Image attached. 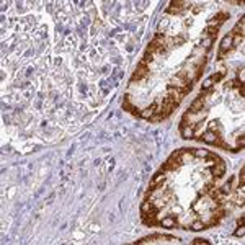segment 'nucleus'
Returning <instances> with one entry per match:
<instances>
[{
  "label": "nucleus",
  "mask_w": 245,
  "mask_h": 245,
  "mask_svg": "<svg viewBox=\"0 0 245 245\" xmlns=\"http://www.w3.org/2000/svg\"><path fill=\"white\" fill-rule=\"evenodd\" d=\"M186 8H191L190 2H186V0H173V2L170 3V7L167 8V12L168 13H181Z\"/></svg>",
  "instance_id": "f257e3e1"
},
{
  "label": "nucleus",
  "mask_w": 245,
  "mask_h": 245,
  "mask_svg": "<svg viewBox=\"0 0 245 245\" xmlns=\"http://www.w3.org/2000/svg\"><path fill=\"white\" fill-rule=\"evenodd\" d=\"M211 173H213L214 178L224 177V173H225V162L222 160V159H219L216 163H213V167H211Z\"/></svg>",
  "instance_id": "f03ea898"
},
{
  "label": "nucleus",
  "mask_w": 245,
  "mask_h": 245,
  "mask_svg": "<svg viewBox=\"0 0 245 245\" xmlns=\"http://www.w3.org/2000/svg\"><path fill=\"white\" fill-rule=\"evenodd\" d=\"M165 178H167L165 172H163V170L160 168L157 173H155V177L150 180V185H149V186H150V190H154V188H157V186H159V188H162V183L165 181Z\"/></svg>",
  "instance_id": "7ed1b4c3"
},
{
  "label": "nucleus",
  "mask_w": 245,
  "mask_h": 245,
  "mask_svg": "<svg viewBox=\"0 0 245 245\" xmlns=\"http://www.w3.org/2000/svg\"><path fill=\"white\" fill-rule=\"evenodd\" d=\"M203 105H204V96L199 95L198 98L195 100V101L191 103V106H190V114H196V113H199L203 108Z\"/></svg>",
  "instance_id": "20e7f679"
},
{
  "label": "nucleus",
  "mask_w": 245,
  "mask_h": 245,
  "mask_svg": "<svg viewBox=\"0 0 245 245\" xmlns=\"http://www.w3.org/2000/svg\"><path fill=\"white\" fill-rule=\"evenodd\" d=\"M147 74H149V69L146 67V65H139V67H137V70L134 74H132V77H131V80L132 82H137V80H142L144 77L147 75Z\"/></svg>",
  "instance_id": "39448f33"
},
{
  "label": "nucleus",
  "mask_w": 245,
  "mask_h": 245,
  "mask_svg": "<svg viewBox=\"0 0 245 245\" xmlns=\"http://www.w3.org/2000/svg\"><path fill=\"white\" fill-rule=\"evenodd\" d=\"M152 211H159V207L154 204V201H150V199H146L142 204H141V213H152Z\"/></svg>",
  "instance_id": "423d86ee"
},
{
  "label": "nucleus",
  "mask_w": 245,
  "mask_h": 245,
  "mask_svg": "<svg viewBox=\"0 0 245 245\" xmlns=\"http://www.w3.org/2000/svg\"><path fill=\"white\" fill-rule=\"evenodd\" d=\"M232 41H234V36H232V35L225 36V38L222 39V43H221V51H222V53H225V51H231V49H234V44H232Z\"/></svg>",
  "instance_id": "0eeeda50"
},
{
  "label": "nucleus",
  "mask_w": 245,
  "mask_h": 245,
  "mask_svg": "<svg viewBox=\"0 0 245 245\" xmlns=\"http://www.w3.org/2000/svg\"><path fill=\"white\" fill-rule=\"evenodd\" d=\"M217 134H214V132H211L209 131V129H207V131L206 132H204V134L201 136V139L204 141V142H207V144H213V146H214V142H216V139H217Z\"/></svg>",
  "instance_id": "6e6552de"
},
{
  "label": "nucleus",
  "mask_w": 245,
  "mask_h": 245,
  "mask_svg": "<svg viewBox=\"0 0 245 245\" xmlns=\"http://www.w3.org/2000/svg\"><path fill=\"white\" fill-rule=\"evenodd\" d=\"M195 136V126H186V128L181 129V137L183 139H191Z\"/></svg>",
  "instance_id": "1a4fd4ad"
},
{
  "label": "nucleus",
  "mask_w": 245,
  "mask_h": 245,
  "mask_svg": "<svg viewBox=\"0 0 245 245\" xmlns=\"http://www.w3.org/2000/svg\"><path fill=\"white\" fill-rule=\"evenodd\" d=\"M160 224L163 225V227H175V225H177V217H173V216L165 217V219H162V221H160Z\"/></svg>",
  "instance_id": "9d476101"
},
{
  "label": "nucleus",
  "mask_w": 245,
  "mask_h": 245,
  "mask_svg": "<svg viewBox=\"0 0 245 245\" xmlns=\"http://www.w3.org/2000/svg\"><path fill=\"white\" fill-rule=\"evenodd\" d=\"M213 18H214V25H216V26H221L222 21H225L229 18V15L224 13V12H221V13H217L216 17H213Z\"/></svg>",
  "instance_id": "9b49d317"
},
{
  "label": "nucleus",
  "mask_w": 245,
  "mask_h": 245,
  "mask_svg": "<svg viewBox=\"0 0 245 245\" xmlns=\"http://www.w3.org/2000/svg\"><path fill=\"white\" fill-rule=\"evenodd\" d=\"M209 131L219 136V134L222 132V128H221V124H219L217 121H211V122H209Z\"/></svg>",
  "instance_id": "f8f14e48"
},
{
  "label": "nucleus",
  "mask_w": 245,
  "mask_h": 245,
  "mask_svg": "<svg viewBox=\"0 0 245 245\" xmlns=\"http://www.w3.org/2000/svg\"><path fill=\"white\" fill-rule=\"evenodd\" d=\"M217 29H219V26H216V25H209V26L206 28V31H207V35H209L211 38H214V36L217 35Z\"/></svg>",
  "instance_id": "ddd939ff"
},
{
  "label": "nucleus",
  "mask_w": 245,
  "mask_h": 245,
  "mask_svg": "<svg viewBox=\"0 0 245 245\" xmlns=\"http://www.w3.org/2000/svg\"><path fill=\"white\" fill-rule=\"evenodd\" d=\"M207 154H209V152L203 150V149H195V150H193V155H196V157H199V159H206Z\"/></svg>",
  "instance_id": "4468645a"
},
{
  "label": "nucleus",
  "mask_w": 245,
  "mask_h": 245,
  "mask_svg": "<svg viewBox=\"0 0 245 245\" xmlns=\"http://www.w3.org/2000/svg\"><path fill=\"white\" fill-rule=\"evenodd\" d=\"M206 207V203H203V199H196V203H193V209L195 211H201Z\"/></svg>",
  "instance_id": "2eb2a0df"
},
{
  "label": "nucleus",
  "mask_w": 245,
  "mask_h": 245,
  "mask_svg": "<svg viewBox=\"0 0 245 245\" xmlns=\"http://www.w3.org/2000/svg\"><path fill=\"white\" fill-rule=\"evenodd\" d=\"M191 231H201V229H204V224H203V221H195L191 224Z\"/></svg>",
  "instance_id": "dca6fc26"
},
{
  "label": "nucleus",
  "mask_w": 245,
  "mask_h": 245,
  "mask_svg": "<svg viewBox=\"0 0 245 245\" xmlns=\"http://www.w3.org/2000/svg\"><path fill=\"white\" fill-rule=\"evenodd\" d=\"M131 108H132V105H131V101H129V95H126L124 101H122V110H128V111H131Z\"/></svg>",
  "instance_id": "f3484780"
},
{
  "label": "nucleus",
  "mask_w": 245,
  "mask_h": 245,
  "mask_svg": "<svg viewBox=\"0 0 245 245\" xmlns=\"http://www.w3.org/2000/svg\"><path fill=\"white\" fill-rule=\"evenodd\" d=\"M232 190V181H227V183H224V186L221 188V191L224 193V195H227L229 191Z\"/></svg>",
  "instance_id": "a211bd4d"
},
{
  "label": "nucleus",
  "mask_w": 245,
  "mask_h": 245,
  "mask_svg": "<svg viewBox=\"0 0 245 245\" xmlns=\"http://www.w3.org/2000/svg\"><path fill=\"white\" fill-rule=\"evenodd\" d=\"M239 181H240V186H243V181H245V167L240 168V173H239Z\"/></svg>",
  "instance_id": "6ab92c4d"
},
{
  "label": "nucleus",
  "mask_w": 245,
  "mask_h": 245,
  "mask_svg": "<svg viewBox=\"0 0 245 245\" xmlns=\"http://www.w3.org/2000/svg\"><path fill=\"white\" fill-rule=\"evenodd\" d=\"M224 77V72H219V74H214V75H211L209 79H211V82H219Z\"/></svg>",
  "instance_id": "aec40b11"
},
{
  "label": "nucleus",
  "mask_w": 245,
  "mask_h": 245,
  "mask_svg": "<svg viewBox=\"0 0 245 245\" xmlns=\"http://www.w3.org/2000/svg\"><path fill=\"white\" fill-rule=\"evenodd\" d=\"M199 243L207 245V243H209V240H204V239H195V240H193V245H199Z\"/></svg>",
  "instance_id": "412c9836"
},
{
  "label": "nucleus",
  "mask_w": 245,
  "mask_h": 245,
  "mask_svg": "<svg viewBox=\"0 0 245 245\" xmlns=\"http://www.w3.org/2000/svg\"><path fill=\"white\" fill-rule=\"evenodd\" d=\"M211 85H213V82H211V79L204 80V83H203V90H209V88H211Z\"/></svg>",
  "instance_id": "4be33fe9"
},
{
  "label": "nucleus",
  "mask_w": 245,
  "mask_h": 245,
  "mask_svg": "<svg viewBox=\"0 0 245 245\" xmlns=\"http://www.w3.org/2000/svg\"><path fill=\"white\" fill-rule=\"evenodd\" d=\"M243 144H245V137H243V136H240L239 139H237V146H239L240 149H242V147H243Z\"/></svg>",
  "instance_id": "5701e85b"
},
{
  "label": "nucleus",
  "mask_w": 245,
  "mask_h": 245,
  "mask_svg": "<svg viewBox=\"0 0 245 245\" xmlns=\"http://www.w3.org/2000/svg\"><path fill=\"white\" fill-rule=\"evenodd\" d=\"M183 41H185L183 38H180V36H178V38H173V39H172V43H173V44H181Z\"/></svg>",
  "instance_id": "b1692460"
},
{
  "label": "nucleus",
  "mask_w": 245,
  "mask_h": 245,
  "mask_svg": "<svg viewBox=\"0 0 245 245\" xmlns=\"http://www.w3.org/2000/svg\"><path fill=\"white\" fill-rule=\"evenodd\" d=\"M239 227H240V229H237V231H235V235H237V237H239V235H243V232H245V229L242 227V225H239Z\"/></svg>",
  "instance_id": "393cba45"
},
{
  "label": "nucleus",
  "mask_w": 245,
  "mask_h": 245,
  "mask_svg": "<svg viewBox=\"0 0 245 245\" xmlns=\"http://www.w3.org/2000/svg\"><path fill=\"white\" fill-rule=\"evenodd\" d=\"M211 43H213V38L206 39V41H204V47H206V49H209V47H211Z\"/></svg>",
  "instance_id": "a878e982"
},
{
  "label": "nucleus",
  "mask_w": 245,
  "mask_h": 245,
  "mask_svg": "<svg viewBox=\"0 0 245 245\" xmlns=\"http://www.w3.org/2000/svg\"><path fill=\"white\" fill-rule=\"evenodd\" d=\"M167 25H168V20H163V21H162V23H160V25H159V29H160V31H162V29H163V28H165V26H167Z\"/></svg>",
  "instance_id": "bb28decb"
},
{
  "label": "nucleus",
  "mask_w": 245,
  "mask_h": 245,
  "mask_svg": "<svg viewBox=\"0 0 245 245\" xmlns=\"http://www.w3.org/2000/svg\"><path fill=\"white\" fill-rule=\"evenodd\" d=\"M131 113H132V114H136V116H141V111L137 110L136 106H132V108H131Z\"/></svg>",
  "instance_id": "cd10ccee"
},
{
  "label": "nucleus",
  "mask_w": 245,
  "mask_h": 245,
  "mask_svg": "<svg viewBox=\"0 0 245 245\" xmlns=\"http://www.w3.org/2000/svg\"><path fill=\"white\" fill-rule=\"evenodd\" d=\"M237 224H239V225H243V216H242V217H240V219H239V221H237Z\"/></svg>",
  "instance_id": "c85d7f7f"
},
{
  "label": "nucleus",
  "mask_w": 245,
  "mask_h": 245,
  "mask_svg": "<svg viewBox=\"0 0 245 245\" xmlns=\"http://www.w3.org/2000/svg\"><path fill=\"white\" fill-rule=\"evenodd\" d=\"M199 10H201V7H195V8H193V12H195V13H199Z\"/></svg>",
  "instance_id": "c756f323"
}]
</instances>
